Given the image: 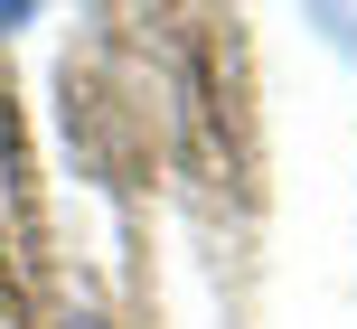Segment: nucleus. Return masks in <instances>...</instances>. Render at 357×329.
<instances>
[{"mask_svg": "<svg viewBox=\"0 0 357 329\" xmlns=\"http://www.w3.org/2000/svg\"><path fill=\"white\" fill-rule=\"evenodd\" d=\"M29 19H38V10H29V0H10V10H0V29H29Z\"/></svg>", "mask_w": 357, "mask_h": 329, "instance_id": "f257e3e1", "label": "nucleus"}]
</instances>
